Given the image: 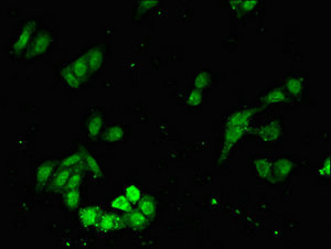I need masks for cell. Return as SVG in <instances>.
<instances>
[{"instance_id": "cell-1", "label": "cell", "mask_w": 331, "mask_h": 249, "mask_svg": "<svg viewBox=\"0 0 331 249\" xmlns=\"http://www.w3.org/2000/svg\"><path fill=\"white\" fill-rule=\"evenodd\" d=\"M36 30V22L33 20H27L20 30H19L17 37L10 44V54L14 56H19L22 54V52L28 49L30 44L32 35Z\"/></svg>"}, {"instance_id": "cell-2", "label": "cell", "mask_w": 331, "mask_h": 249, "mask_svg": "<svg viewBox=\"0 0 331 249\" xmlns=\"http://www.w3.org/2000/svg\"><path fill=\"white\" fill-rule=\"evenodd\" d=\"M52 40L53 37L49 31L43 30L38 32L35 37H32L30 44L28 46V56L30 59H36L38 56L46 54L52 45Z\"/></svg>"}, {"instance_id": "cell-3", "label": "cell", "mask_w": 331, "mask_h": 249, "mask_svg": "<svg viewBox=\"0 0 331 249\" xmlns=\"http://www.w3.org/2000/svg\"><path fill=\"white\" fill-rule=\"evenodd\" d=\"M244 131H245V127H232L227 128V131L224 133V142H223V149L222 155H221V160H224L227 156H229L230 151L232 148L236 145L237 141L243 136Z\"/></svg>"}, {"instance_id": "cell-4", "label": "cell", "mask_w": 331, "mask_h": 249, "mask_svg": "<svg viewBox=\"0 0 331 249\" xmlns=\"http://www.w3.org/2000/svg\"><path fill=\"white\" fill-rule=\"evenodd\" d=\"M69 66L72 71V73H73V75L80 81L81 83L88 80L89 75L91 74L89 62L86 60L84 54L79 56L78 59H75L74 61H72Z\"/></svg>"}, {"instance_id": "cell-5", "label": "cell", "mask_w": 331, "mask_h": 249, "mask_svg": "<svg viewBox=\"0 0 331 249\" xmlns=\"http://www.w3.org/2000/svg\"><path fill=\"white\" fill-rule=\"evenodd\" d=\"M292 169H294V164H292V161L289 159H286V158H282V159H278L275 164L273 165L272 175L273 178H275V180L277 181L284 180L291 173Z\"/></svg>"}, {"instance_id": "cell-6", "label": "cell", "mask_w": 331, "mask_h": 249, "mask_svg": "<svg viewBox=\"0 0 331 249\" xmlns=\"http://www.w3.org/2000/svg\"><path fill=\"white\" fill-rule=\"evenodd\" d=\"M254 114H255V111H252V109H242V111L234 113L228 118L225 127L227 128L241 127V126L246 127L248 121L251 119Z\"/></svg>"}, {"instance_id": "cell-7", "label": "cell", "mask_w": 331, "mask_h": 249, "mask_svg": "<svg viewBox=\"0 0 331 249\" xmlns=\"http://www.w3.org/2000/svg\"><path fill=\"white\" fill-rule=\"evenodd\" d=\"M304 85L305 80L299 75H291L285 81L286 92L296 98L301 97V94L304 92Z\"/></svg>"}, {"instance_id": "cell-8", "label": "cell", "mask_w": 331, "mask_h": 249, "mask_svg": "<svg viewBox=\"0 0 331 249\" xmlns=\"http://www.w3.org/2000/svg\"><path fill=\"white\" fill-rule=\"evenodd\" d=\"M86 60L89 62L91 73H94L100 69L104 62V52L99 46H93L90 50L86 51L84 54Z\"/></svg>"}, {"instance_id": "cell-9", "label": "cell", "mask_w": 331, "mask_h": 249, "mask_svg": "<svg viewBox=\"0 0 331 249\" xmlns=\"http://www.w3.org/2000/svg\"><path fill=\"white\" fill-rule=\"evenodd\" d=\"M100 216L102 214L95 207H86L80 212V221L86 227L96 226Z\"/></svg>"}, {"instance_id": "cell-10", "label": "cell", "mask_w": 331, "mask_h": 249, "mask_svg": "<svg viewBox=\"0 0 331 249\" xmlns=\"http://www.w3.org/2000/svg\"><path fill=\"white\" fill-rule=\"evenodd\" d=\"M282 135V129L278 126V124L275 123H270L264 126L260 132H258V136H260V139L265 142H274L278 140V138Z\"/></svg>"}, {"instance_id": "cell-11", "label": "cell", "mask_w": 331, "mask_h": 249, "mask_svg": "<svg viewBox=\"0 0 331 249\" xmlns=\"http://www.w3.org/2000/svg\"><path fill=\"white\" fill-rule=\"evenodd\" d=\"M121 222H122L121 218L117 217L116 215L102 214V216H100L96 226L98 228V231L107 233L116 229L119 225H121Z\"/></svg>"}, {"instance_id": "cell-12", "label": "cell", "mask_w": 331, "mask_h": 249, "mask_svg": "<svg viewBox=\"0 0 331 249\" xmlns=\"http://www.w3.org/2000/svg\"><path fill=\"white\" fill-rule=\"evenodd\" d=\"M71 173H72V169L61 166V169L57 170L54 173V175L52 176L50 188L54 191L64 189V186L66 184V182H68Z\"/></svg>"}, {"instance_id": "cell-13", "label": "cell", "mask_w": 331, "mask_h": 249, "mask_svg": "<svg viewBox=\"0 0 331 249\" xmlns=\"http://www.w3.org/2000/svg\"><path fill=\"white\" fill-rule=\"evenodd\" d=\"M104 126V118L102 115L95 114L91 116L86 124V129H88V133L91 138H96L100 131H102Z\"/></svg>"}, {"instance_id": "cell-14", "label": "cell", "mask_w": 331, "mask_h": 249, "mask_svg": "<svg viewBox=\"0 0 331 249\" xmlns=\"http://www.w3.org/2000/svg\"><path fill=\"white\" fill-rule=\"evenodd\" d=\"M55 165L53 162H43L42 165L38 166L37 169V183L38 185L45 184L47 181H49L50 176L54 172Z\"/></svg>"}, {"instance_id": "cell-15", "label": "cell", "mask_w": 331, "mask_h": 249, "mask_svg": "<svg viewBox=\"0 0 331 249\" xmlns=\"http://www.w3.org/2000/svg\"><path fill=\"white\" fill-rule=\"evenodd\" d=\"M83 156V162H85V166H88V169L92 172V173L96 176V178H102L103 176V170L102 167H100L99 164L97 162V160L95 159V158L91 155L90 152H88V150H83L81 151Z\"/></svg>"}, {"instance_id": "cell-16", "label": "cell", "mask_w": 331, "mask_h": 249, "mask_svg": "<svg viewBox=\"0 0 331 249\" xmlns=\"http://www.w3.org/2000/svg\"><path fill=\"white\" fill-rule=\"evenodd\" d=\"M263 100L270 105H280L286 102L287 96L286 93L284 92V89L277 87L272 90H268L265 94V96H264Z\"/></svg>"}, {"instance_id": "cell-17", "label": "cell", "mask_w": 331, "mask_h": 249, "mask_svg": "<svg viewBox=\"0 0 331 249\" xmlns=\"http://www.w3.org/2000/svg\"><path fill=\"white\" fill-rule=\"evenodd\" d=\"M256 173L257 176L261 179H270L272 176L273 164L270 159H258L255 162Z\"/></svg>"}, {"instance_id": "cell-18", "label": "cell", "mask_w": 331, "mask_h": 249, "mask_svg": "<svg viewBox=\"0 0 331 249\" xmlns=\"http://www.w3.org/2000/svg\"><path fill=\"white\" fill-rule=\"evenodd\" d=\"M139 210L145 215L147 218L152 217L156 214V204L150 196H142L139 201Z\"/></svg>"}, {"instance_id": "cell-19", "label": "cell", "mask_w": 331, "mask_h": 249, "mask_svg": "<svg viewBox=\"0 0 331 249\" xmlns=\"http://www.w3.org/2000/svg\"><path fill=\"white\" fill-rule=\"evenodd\" d=\"M123 137H124V129L121 126H117V124L108 127L103 133L104 140L110 143L122 140Z\"/></svg>"}, {"instance_id": "cell-20", "label": "cell", "mask_w": 331, "mask_h": 249, "mask_svg": "<svg viewBox=\"0 0 331 249\" xmlns=\"http://www.w3.org/2000/svg\"><path fill=\"white\" fill-rule=\"evenodd\" d=\"M146 216L143 215L141 210H131L127 213V221L132 225L134 228L142 229L145 227L146 225Z\"/></svg>"}, {"instance_id": "cell-21", "label": "cell", "mask_w": 331, "mask_h": 249, "mask_svg": "<svg viewBox=\"0 0 331 249\" xmlns=\"http://www.w3.org/2000/svg\"><path fill=\"white\" fill-rule=\"evenodd\" d=\"M80 200H81V192L79 189H74V190H68L64 194V204L66 208H69L70 209H74L79 207L80 204Z\"/></svg>"}, {"instance_id": "cell-22", "label": "cell", "mask_w": 331, "mask_h": 249, "mask_svg": "<svg viewBox=\"0 0 331 249\" xmlns=\"http://www.w3.org/2000/svg\"><path fill=\"white\" fill-rule=\"evenodd\" d=\"M110 207L114 208L115 210H118V212H125V213H129L132 210V203L129 202L128 199L124 195H118L115 198L112 203H110Z\"/></svg>"}, {"instance_id": "cell-23", "label": "cell", "mask_w": 331, "mask_h": 249, "mask_svg": "<svg viewBox=\"0 0 331 249\" xmlns=\"http://www.w3.org/2000/svg\"><path fill=\"white\" fill-rule=\"evenodd\" d=\"M82 180H83L82 166H79V170L76 169L74 171H72L70 178L64 186V190L68 191V190L79 189L81 183H82Z\"/></svg>"}, {"instance_id": "cell-24", "label": "cell", "mask_w": 331, "mask_h": 249, "mask_svg": "<svg viewBox=\"0 0 331 249\" xmlns=\"http://www.w3.org/2000/svg\"><path fill=\"white\" fill-rule=\"evenodd\" d=\"M125 196H126L132 204H137L142 200V193L137 185L129 184L125 188Z\"/></svg>"}, {"instance_id": "cell-25", "label": "cell", "mask_w": 331, "mask_h": 249, "mask_svg": "<svg viewBox=\"0 0 331 249\" xmlns=\"http://www.w3.org/2000/svg\"><path fill=\"white\" fill-rule=\"evenodd\" d=\"M61 76H62V79H63L65 81V82L71 86L72 88H78L79 86L81 85L80 81L75 78V76L73 75V73H72V71L70 69L69 64L65 65L64 68L61 70Z\"/></svg>"}, {"instance_id": "cell-26", "label": "cell", "mask_w": 331, "mask_h": 249, "mask_svg": "<svg viewBox=\"0 0 331 249\" xmlns=\"http://www.w3.org/2000/svg\"><path fill=\"white\" fill-rule=\"evenodd\" d=\"M210 83H211V75L208 71L199 72V73L195 75V79H194L195 88H199L202 90L203 88L208 87Z\"/></svg>"}, {"instance_id": "cell-27", "label": "cell", "mask_w": 331, "mask_h": 249, "mask_svg": "<svg viewBox=\"0 0 331 249\" xmlns=\"http://www.w3.org/2000/svg\"><path fill=\"white\" fill-rule=\"evenodd\" d=\"M81 162H83L82 153H81V152L74 153V155H71L70 157H66L65 159L62 160L61 166L62 167H69V169H71V167L80 165Z\"/></svg>"}, {"instance_id": "cell-28", "label": "cell", "mask_w": 331, "mask_h": 249, "mask_svg": "<svg viewBox=\"0 0 331 249\" xmlns=\"http://www.w3.org/2000/svg\"><path fill=\"white\" fill-rule=\"evenodd\" d=\"M202 99H203L202 90L199 88H194L191 90L190 94L188 95V97H187V102H188V104L191 105V106H198V105L202 103Z\"/></svg>"}, {"instance_id": "cell-29", "label": "cell", "mask_w": 331, "mask_h": 249, "mask_svg": "<svg viewBox=\"0 0 331 249\" xmlns=\"http://www.w3.org/2000/svg\"><path fill=\"white\" fill-rule=\"evenodd\" d=\"M258 1H253V0H248V1H238V6L236 10H241L243 12L252 11L256 8Z\"/></svg>"}, {"instance_id": "cell-30", "label": "cell", "mask_w": 331, "mask_h": 249, "mask_svg": "<svg viewBox=\"0 0 331 249\" xmlns=\"http://www.w3.org/2000/svg\"><path fill=\"white\" fill-rule=\"evenodd\" d=\"M330 171H331V166H330V157L327 158L323 165L320 166L318 170V174L324 178H330Z\"/></svg>"}, {"instance_id": "cell-31", "label": "cell", "mask_w": 331, "mask_h": 249, "mask_svg": "<svg viewBox=\"0 0 331 249\" xmlns=\"http://www.w3.org/2000/svg\"><path fill=\"white\" fill-rule=\"evenodd\" d=\"M158 4V1H155V0H143V1H141L138 3V10L141 9V11H147L150 10L153 7H156Z\"/></svg>"}]
</instances>
